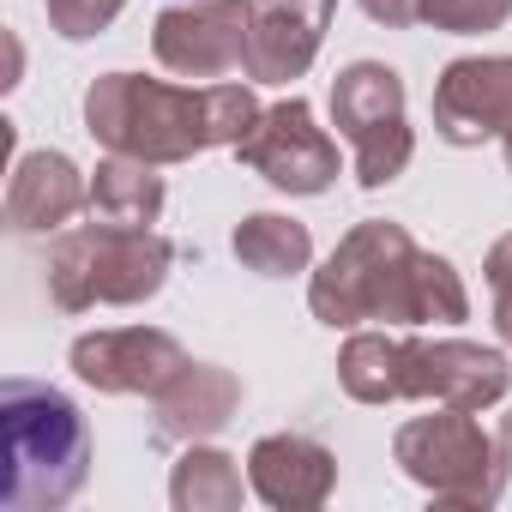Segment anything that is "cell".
I'll use <instances>...</instances> for the list:
<instances>
[{
    "label": "cell",
    "mask_w": 512,
    "mask_h": 512,
    "mask_svg": "<svg viewBox=\"0 0 512 512\" xmlns=\"http://www.w3.org/2000/svg\"><path fill=\"white\" fill-rule=\"evenodd\" d=\"M308 308L320 326H362V320L458 326V320H470V296H464V278L452 272V260L422 253L386 217L356 223L332 247V260L308 284Z\"/></svg>",
    "instance_id": "obj_1"
},
{
    "label": "cell",
    "mask_w": 512,
    "mask_h": 512,
    "mask_svg": "<svg viewBox=\"0 0 512 512\" xmlns=\"http://www.w3.org/2000/svg\"><path fill=\"white\" fill-rule=\"evenodd\" d=\"M260 121L247 85H163L145 73H103L85 91V133L139 163H187L211 145H241Z\"/></svg>",
    "instance_id": "obj_2"
},
{
    "label": "cell",
    "mask_w": 512,
    "mask_h": 512,
    "mask_svg": "<svg viewBox=\"0 0 512 512\" xmlns=\"http://www.w3.org/2000/svg\"><path fill=\"white\" fill-rule=\"evenodd\" d=\"M338 380L356 404H404L434 398L452 410H488L506 398L512 368L500 350L464 344V338H392V332H356L338 350Z\"/></svg>",
    "instance_id": "obj_3"
},
{
    "label": "cell",
    "mask_w": 512,
    "mask_h": 512,
    "mask_svg": "<svg viewBox=\"0 0 512 512\" xmlns=\"http://www.w3.org/2000/svg\"><path fill=\"white\" fill-rule=\"evenodd\" d=\"M0 440H7V512H55L91 476V428L79 404L43 380H0Z\"/></svg>",
    "instance_id": "obj_4"
},
{
    "label": "cell",
    "mask_w": 512,
    "mask_h": 512,
    "mask_svg": "<svg viewBox=\"0 0 512 512\" xmlns=\"http://www.w3.org/2000/svg\"><path fill=\"white\" fill-rule=\"evenodd\" d=\"M175 266V247L157 229H121V223H79L49 247V296L61 314L85 308H139L163 290Z\"/></svg>",
    "instance_id": "obj_5"
},
{
    "label": "cell",
    "mask_w": 512,
    "mask_h": 512,
    "mask_svg": "<svg viewBox=\"0 0 512 512\" xmlns=\"http://www.w3.org/2000/svg\"><path fill=\"white\" fill-rule=\"evenodd\" d=\"M404 476L416 488H428L440 506H464L482 512L500 500L506 488V464H500V440L482 434L476 410H452L440 404V416H410L392 440Z\"/></svg>",
    "instance_id": "obj_6"
},
{
    "label": "cell",
    "mask_w": 512,
    "mask_h": 512,
    "mask_svg": "<svg viewBox=\"0 0 512 512\" xmlns=\"http://www.w3.org/2000/svg\"><path fill=\"white\" fill-rule=\"evenodd\" d=\"M332 127L356 145V181L374 193L398 181L416 157V133L404 121V79L386 61H350L332 85Z\"/></svg>",
    "instance_id": "obj_7"
},
{
    "label": "cell",
    "mask_w": 512,
    "mask_h": 512,
    "mask_svg": "<svg viewBox=\"0 0 512 512\" xmlns=\"http://www.w3.org/2000/svg\"><path fill=\"white\" fill-rule=\"evenodd\" d=\"M235 157L266 175L278 193H326L338 181V145L314 127V109L302 97H284L272 109H260V121L247 127V139L235 145Z\"/></svg>",
    "instance_id": "obj_8"
},
{
    "label": "cell",
    "mask_w": 512,
    "mask_h": 512,
    "mask_svg": "<svg viewBox=\"0 0 512 512\" xmlns=\"http://www.w3.org/2000/svg\"><path fill=\"white\" fill-rule=\"evenodd\" d=\"M247 43H253L247 0H187V7H163L151 25L157 61L181 79H223L247 67Z\"/></svg>",
    "instance_id": "obj_9"
},
{
    "label": "cell",
    "mask_w": 512,
    "mask_h": 512,
    "mask_svg": "<svg viewBox=\"0 0 512 512\" xmlns=\"http://www.w3.org/2000/svg\"><path fill=\"white\" fill-rule=\"evenodd\" d=\"M434 127L446 145H464V151L482 139H500L512 169V55L452 61L434 85Z\"/></svg>",
    "instance_id": "obj_10"
},
{
    "label": "cell",
    "mask_w": 512,
    "mask_h": 512,
    "mask_svg": "<svg viewBox=\"0 0 512 512\" xmlns=\"http://www.w3.org/2000/svg\"><path fill=\"white\" fill-rule=\"evenodd\" d=\"M187 368V350L157 326H121V332H85L73 344V374L109 398H157Z\"/></svg>",
    "instance_id": "obj_11"
},
{
    "label": "cell",
    "mask_w": 512,
    "mask_h": 512,
    "mask_svg": "<svg viewBox=\"0 0 512 512\" xmlns=\"http://www.w3.org/2000/svg\"><path fill=\"white\" fill-rule=\"evenodd\" d=\"M338 0H253V43H247V79L253 85H290L314 67Z\"/></svg>",
    "instance_id": "obj_12"
},
{
    "label": "cell",
    "mask_w": 512,
    "mask_h": 512,
    "mask_svg": "<svg viewBox=\"0 0 512 512\" xmlns=\"http://www.w3.org/2000/svg\"><path fill=\"white\" fill-rule=\"evenodd\" d=\"M247 482L278 512H320L338 488V458L308 434H266L247 452Z\"/></svg>",
    "instance_id": "obj_13"
},
{
    "label": "cell",
    "mask_w": 512,
    "mask_h": 512,
    "mask_svg": "<svg viewBox=\"0 0 512 512\" xmlns=\"http://www.w3.org/2000/svg\"><path fill=\"white\" fill-rule=\"evenodd\" d=\"M85 205H91V181L79 175V163L67 151L13 157V175H7V229L13 235H49V229L73 223Z\"/></svg>",
    "instance_id": "obj_14"
},
{
    "label": "cell",
    "mask_w": 512,
    "mask_h": 512,
    "mask_svg": "<svg viewBox=\"0 0 512 512\" xmlns=\"http://www.w3.org/2000/svg\"><path fill=\"white\" fill-rule=\"evenodd\" d=\"M235 410H241V380H235L229 368L187 362V368L157 392V440H169V446L211 440Z\"/></svg>",
    "instance_id": "obj_15"
},
{
    "label": "cell",
    "mask_w": 512,
    "mask_h": 512,
    "mask_svg": "<svg viewBox=\"0 0 512 512\" xmlns=\"http://www.w3.org/2000/svg\"><path fill=\"white\" fill-rule=\"evenodd\" d=\"M91 217L121 223V229H151L163 217V175H157V163L109 151V163H97V175H91Z\"/></svg>",
    "instance_id": "obj_16"
},
{
    "label": "cell",
    "mask_w": 512,
    "mask_h": 512,
    "mask_svg": "<svg viewBox=\"0 0 512 512\" xmlns=\"http://www.w3.org/2000/svg\"><path fill=\"white\" fill-rule=\"evenodd\" d=\"M235 260L260 278H290V272H308L314 235H308V223H296L284 211H253L235 223Z\"/></svg>",
    "instance_id": "obj_17"
},
{
    "label": "cell",
    "mask_w": 512,
    "mask_h": 512,
    "mask_svg": "<svg viewBox=\"0 0 512 512\" xmlns=\"http://www.w3.org/2000/svg\"><path fill=\"white\" fill-rule=\"evenodd\" d=\"M169 500H175V512H241V500H247L241 464L229 452L193 440L169 476Z\"/></svg>",
    "instance_id": "obj_18"
},
{
    "label": "cell",
    "mask_w": 512,
    "mask_h": 512,
    "mask_svg": "<svg viewBox=\"0 0 512 512\" xmlns=\"http://www.w3.org/2000/svg\"><path fill=\"white\" fill-rule=\"evenodd\" d=\"M512 19V0H422V25L452 37H482Z\"/></svg>",
    "instance_id": "obj_19"
},
{
    "label": "cell",
    "mask_w": 512,
    "mask_h": 512,
    "mask_svg": "<svg viewBox=\"0 0 512 512\" xmlns=\"http://www.w3.org/2000/svg\"><path fill=\"white\" fill-rule=\"evenodd\" d=\"M43 7H49V25H55L67 43H91V37H103V31L121 19L127 0H43Z\"/></svg>",
    "instance_id": "obj_20"
},
{
    "label": "cell",
    "mask_w": 512,
    "mask_h": 512,
    "mask_svg": "<svg viewBox=\"0 0 512 512\" xmlns=\"http://www.w3.org/2000/svg\"><path fill=\"white\" fill-rule=\"evenodd\" d=\"M482 272H488V290H494V332L512 344V235H500L488 247Z\"/></svg>",
    "instance_id": "obj_21"
},
{
    "label": "cell",
    "mask_w": 512,
    "mask_h": 512,
    "mask_svg": "<svg viewBox=\"0 0 512 512\" xmlns=\"http://www.w3.org/2000/svg\"><path fill=\"white\" fill-rule=\"evenodd\" d=\"M362 13L374 25H386V31H404V25L422 19V0H362Z\"/></svg>",
    "instance_id": "obj_22"
},
{
    "label": "cell",
    "mask_w": 512,
    "mask_h": 512,
    "mask_svg": "<svg viewBox=\"0 0 512 512\" xmlns=\"http://www.w3.org/2000/svg\"><path fill=\"white\" fill-rule=\"evenodd\" d=\"M494 440H500V464H506V476H512V410L500 416V434H494Z\"/></svg>",
    "instance_id": "obj_23"
}]
</instances>
